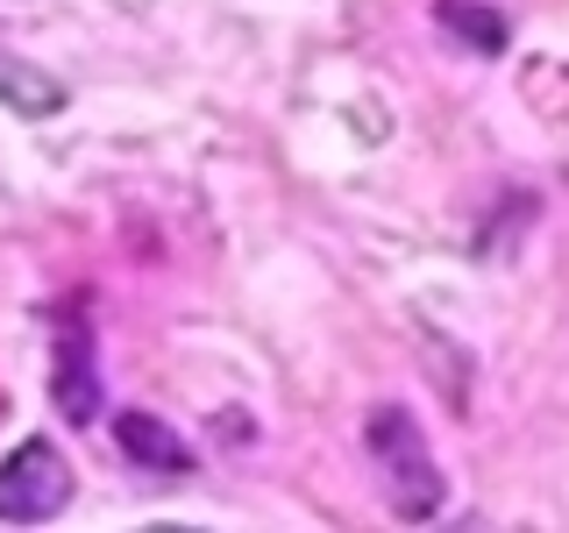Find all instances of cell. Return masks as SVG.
I'll return each instance as SVG.
<instances>
[{
	"label": "cell",
	"instance_id": "cell-1",
	"mask_svg": "<svg viewBox=\"0 0 569 533\" xmlns=\"http://www.w3.org/2000/svg\"><path fill=\"white\" fill-rule=\"evenodd\" d=\"M363 441H370V462H378V484H385V505L399 512V520H435L441 512V497H449V484H441V470H435V449H427V434H420V420L406 413V405H378L363 426Z\"/></svg>",
	"mask_w": 569,
	"mask_h": 533
},
{
	"label": "cell",
	"instance_id": "cell-2",
	"mask_svg": "<svg viewBox=\"0 0 569 533\" xmlns=\"http://www.w3.org/2000/svg\"><path fill=\"white\" fill-rule=\"evenodd\" d=\"M64 505H71V470L50 441H22L0 462V520L36 526V520H58Z\"/></svg>",
	"mask_w": 569,
	"mask_h": 533
},
{
	"label": "cell",
	"instance_id": "cell-3",
	"mask_svg": "<svg viewBox=\"0 0 569 533\" xmlns=\"http://www.w3.org/2000/svg\"><path fill=\"white\" fill-rule=\"evenodd\" d=\"M50 399L71 426H86L100 413V370H93V334H86L79 313H64V334H58V370H50Z\"/></svg>",
	"mask_w": 569,
	"mask_h": 533
},
{
	"label": "cell",
	"instance_id": "cell-4",
	"mask_svg": "<svg viewBox=\"0 0 569 533\" xmlns=\"http://www.w3.org/2000/svg\"><path fill=\"white\" fill-rule=\"evenodd\" d=\"M114 441H121L129 462H142V470H157V476H186L192 470V449L157 413H114Z\"/></svg>",
	"mask_w": 569,
	"mask_h": 533
},
{
	"label": "cell",
	"instance_id": "cell-5",
	"mask_svg": "<svg viewBox=\"0 0 569 533\" xmlns=\"http://www.w3.org/2000/svg\"><path fill=\"white\" fill-rule=\"evenodd\" d=\"M435 22L456 36V43H470L477 58H498V50L512 43V29H506V14L485 8V0H435Z\"/></svg>",
	"mask_w": 569,
	"mask_h": 533
},
{
	"label": "cell",
	"instance_id": "cell-6",
	"mask_svg": "<svg viewBox=\"0 0 569 533\" xmlns=\"http://www.w3.org/2000/svg\"><path fill=\"white\" fill-rule=\"evenodd\" d=\"M0 100H8L14 114H58V107H64V86L43 79L36 64H22V58H8V50H0Z\"/></svg>",
	"mask_w": 569,
	"mask_h": 533
}]
</instances>
